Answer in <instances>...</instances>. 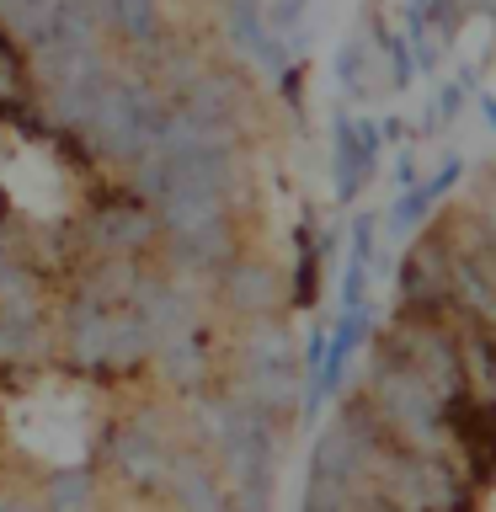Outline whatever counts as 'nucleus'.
<instances>
[{"instance_id":"39448f33","label":"nucleus","mask_w":496,"mask_h":512,"mask_svg":"<svg viewBox=\"0 0 496 512\" xmlns=\"http://www.w3.org/2000/svg\"><path fill=\"white\" fill-rule=\"evenodd\" d=\"M59 0H0V22H6L16 38H38V32L48 27V16H54Z\"/></svg>"},{"instance_id":"7ed1b4c3","label":"nucleus","mask_w":496,"mask_h":512,"mask_svg":"<svg viewBox=\"0 0 496 512\" xmlns=\"http://www.w3.org/2000/svg\"><path fill=\"white\" fill-rule=\"evenodd\" d=\"M219 288H224V299H230L235 310L262 315L272 304V267L256 262V256H240V262L219 267Z\"/></svg>"},{"instance_id":"f03ea898","label":"nucleus","mask_w":496,"mask_h":512,"mask_svg":"<svg viewBox=\"0 0 496 512\" xmlns=\"http://www.w3.org/2000/svg\"><path fill=\"white\" fill-rule=\"evenodd\" d=\"M86 235L96 256H139L155 240V214H144V208H96Z\"/></svg>"},{"instance_id":"f257e3e1","label":"nucleus","mask_w":496,"mask_h":512,"mask_svg":"<svg viewBox=\"0 0 496 512\" xmlns=\"http://www.w3.org/2000/svg\"><path fill=\"white\" fill-rule=\"evenodd\" d=\"M107 459L112 470H123V480H139V486H155V480H166V464H171V443L166 432L150 427V422H128L112 432L107 443Z\"/></svg>"},{"instance_id":"423d86ee","label":"nucleus","mask_w":496,"mask_h":512,"mask_svg":"<svg viewBox=\"0 0 496 512\" xmlns=\"http://www.w3.org/2000/svg\"><path fill=\"white\" fill-rule=\"evenodd\" d=\"M48 512H91V475H59L48 486Z\"/></svg>"},{"instance_id":"20e7f679","label":"nucleus","mask_w":496,"mask_h":512,"mask_svg":"<svg viewBox=\"0 0 496 512\" xmlns=\"http://www.w3.org/2000/svg\"><path fill=\"white\" fill-rule=\"evenodd\" d=\"M107 16L112 27L123 32L128 43H155L160 38V11H155V0H102V6H96Z\"/></svg>"}]
</instances>
